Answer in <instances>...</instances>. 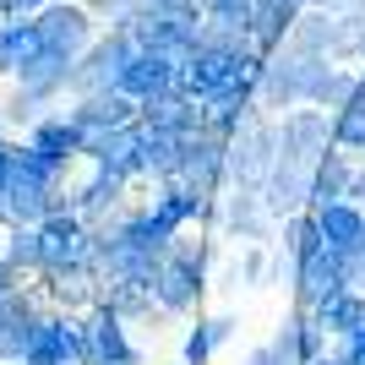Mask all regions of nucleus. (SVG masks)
<instances>
[{"mask_svg": "<svg viewBox=\"0 0 365 365\" xmlns=\"http://www.w3.org/2000/svg\"><path fill=\"white\" fill-rule=\"evenodd\" d=\"M322 71H327V61H317V55H294V49L284 44V55H273V61L262 66V82H257L262 109H300V104H311Z\"/></svg>", "mask_w": 365, "mask_h": 365, "instance_id": "1", "label": "nucleus"}, {"mask_svg": "<svg viewBox=\"0 0 365 365\" xmlns=\"http://www.w3.org/2000/svg\"><path fill=\"white\" fill-rule=\"evenodd\" d=\"M273 164H278V125L262 120V115H245L240 131L229 137V175H235V185L262 191Z\"/></svg>", "mask_w": 365, "mask_h": 365, "instance_id": "2", "label": "nucleus"}, {"mask_svg": "<svg viewBox=\"0 0 365 365\" xmlns=\"http://www.w3.org/2000/svg\"><path fill=\"white\" fill-rule=\"evenodd\" d=\"M327 148H333V120H327V109H317V104L284 109V120H278V153H284V158L317 164Z\"/></svg>", "mask_w": 365, "mask_h": 365, "instance_id": "3", "label": "nucleus"}, {"mask_svg": "<svg viewBox=\"0 0 365 365\" xmlns=\"http://www.w3.org/2000/svg\"><path fill=\"white\" fill-rule=\"evenodd\" d=\"M115 88H120L125 98L148 104V98H158V93L175 88V61L158 55V49H131V61L120 66V82H115Z\"/></svg>", "mask_w": 365, "mask_h": 365, "instance_id": "4", "label": "nucleus"}, {"mask_svg": "<svg viewBox=\"0 0 365 365\" xmlns=\"http://www.w3.org/2000/svg\"><path fill=\"white\" fill-rule=\"evenodd\" d=\"M349 289V251H333V245H322L311 257L300 262V300L317 311L327 294Z\"/></svg>", "mask_w": 365, "mask_h": 365, "instance_id": "5", "label": "nucleus"}, {"mask_svg": "<svg viewBox=\"0 0 365 365\" xmlns=\"http://www.w3.org/2000/svg\"><path fill=\"white\" fill-rule=\"evenodd\" d=\"M153 289H158V305L185 311V305L197 300V289H202V251L197 257H191V251H169L164 267H158V278H153Z\"/></svg>", "mask_w": 365, "mask_h": 365, "instance_id": "6", "label": "nucleus"}, {"mask_svg": "<svg viewBox=\"0 0 365 365\" xmlns=\"http://www.w3.org/2000/svg\"><path fill=\"white\" fill-rule=\"evenodd\" d=\"M38 33H44V44H49V49H61V55H76V49L93 38V11L49 0L44 11H38Z\"/></svg>", "mask_w": 365, "mask_h": 365, "instance_id": "7", "label": "nucleus"}, {"mask_svg": "<svg viewBox=\"0 0 365 365\" xmlns=\"http://www.w3.org/2000/svg\"><path fill=\"white\" fill-rule=\"evenodd\" d=\"M311 169L317 164H300V158H284L278 153L273 175H267V185H262V202H267V213H289V207H300V202H311Z\"/></svg>", "mask_w": 365, "mask_h": 365, "instance_id": "8", "label": "nucleus"}, {"mask_svg": "<svg viewBox=\"0 0 365 365\" xmlns=\"http://www.w3.org/2000/svg\"><path fill=\"white\" fill-rule=\"evenodd\" d=\"M289 49L294 55H317V61H327L333 49H344V16H333V11H300V22H294V33H289Z\"/></svg>", "mask_w": 365, "mask_h": 365, "instance_id": "9", "label": "nucleus"}, {"mask_svg": "<svg viewBox=\"0 0 365 365\" xmlns=\"http://www.w3.org/2000/svg\"><path fill=\"white\" fill-rule=\"evenodd\" d=\"M294 22H300V6H294V0H257V11H251V44H257V55L284 49Z\"/></svg>", "mask_w": 365, "mask_h": 365, "instance_id": "10", "label": "nucleus"}, {"mask_svg": "<svg viewBox=\"0 0 365 365\" xmlns=\"http://www.w3.org/2000/svg\"><path fill=\"white\" fill-rule=\"evenodd\" d=\"M317 213V224H322V240L333 245V251H354V245L365 240V207L360 202H327V207H311Z\"/></svg>", "mask_w": 365, "mask_h": 365, "instance_id": "11", "label": "nucleus"}, {"mask_svg": "<svg viewBox=\"0 0 365 365\" xmlns=\"http://www.w3.org/2000/svg\"><path fill=\"white\" fill-rule=\"evenodd\" d=\"M354 191V169L338 148H327L311 169V207H327V202H344Z\"/></svg>", "mask_w": 365, "mask_h": 365, "instance_id": "12", "label": "nucleus"}, {"mask_svg": "<svg viewBox=\"0 0 365 365\" xmlns=\"http://www.w3.org/2000/svg\"><path fill=\"white\" fill-rule=\"evenodd\" d=\"M224 224L240 235V240H267V224H273V213H267V202H262V191H235L224 207Z\"/></svg>", "mask_w": 365, "mask_h": 365, "instance_id": "13", "label": "nucleus"}, {"mask_svg": "<svg viewBox=\"0 0 365 365\" xmlns=\"http://www.w3.org/2000/svg\"><path fill=\"white\" fill-rule=\"evenodd\" d=\"M317 322L327 327L333 338H349L354 327H365V294L360 289H338L317 305Z\"/></svg>", "mask_w": 365, "mask_h": 365, "instance_id": "14", "label": "nucleus"}, {"mask_svg": "<svg viewBox=\"0 0 365 365\" xmlns=\"http://www.w3.org/2000/svg\"><path fill=\"white\" fill-rule=\"evenodd\" d=\"M88 360H98V365H131V360H137L115 317H104V322H98V327L88 333Z\"/></svg>", "mask_w": 365, "mask_h": 365, "instance_id": "15", "label": "nucleus"}, {"mask_svg": "<svg viewBox=\"0 0 365 365\" xmlns=\"http://www.w3.org/2000/svg\"><path fill=\"white\" fill-rule=\"evenodd\" d=\"M354 93H360V76H354V71H338V66H327V71L317 76V93H311V104H317V109H333V115H338V109L349 104Z\"/></svg>", "mask_w": 365, "mask_h": 365, "instance_id": "16", "label": "nucleus"}, {"mask_svg": "<svg viewBox=\"0 0 365 365\" xmlns=\"http://www.w3.org/2000/svg\"><path fill=\"white\" fill-rule=\"evenodd\" d=\"M322 245H327V240H322L317 213H311V218H294V224H289V251H294V262H305L311 251H322Z\"/></svg>", "mask_w": 365, "mask_h": 365, "instance_id": "17", "label": "nucleus"}, {"mask_svg": "<svg viewBox=\"0 0 365 365\" xmlns=\"http://www.w3.org/2000/svg\"><path fill=\"white\" fill-rule=\"evenodd\" d=\"M251 11H257V0H202V16H218V22H245L251 28Z\"/></svg>", "mask_w": 365, "mask_h": 365, "instance_id": "18", "label": "nucleus"}, {"mask_svg": "<svg viewBox=\"0 0 365 365\" xmlns=\"http://www.w3.org/2000/svg\"><path fill=\"white\" fill-rule=\"evenodd\" d=\"M207 354H213V338H207V327H197V333L185 338V360H191V365H202Z\"/></svg>", "mask_w": 365, "mask_h": 365, "instance_id": "19", "label": "nucleus"}, {"mask_svg": "<svg viewBox=\"0 0 365 365\" xmlns=\"http://www.w3.org/2000/svg\"><path fill=\"white\" fill-rule=\"evenodd\" d=\"M349 289H360V294H365V240L349 251Z\"/></svg>", "mask_w": 365, "mask_h": 365, "instance_id": "20", "label": "nucleus"}, {"mask_svg": "<svg viewBox=\"0 0 365 365\" xmlns=\"http://www.w3.org/2000/svg\"><path fill=\"white\" fill-rule=\"evenodd\" d=\"M240 273H245V284H262V273H267V257H262V251H245Z\"/></svg>", "mask_w": 365, "mask_h": 365, "instance_id": "21", "label": "nucleus"}, {"mask_svg": "<svg viewBox=\"0 0 365 365\" xmlns=\"http://www.w3.org/2000/svg\"><path fill=\"white\" fill-rule=\"evenodd\" d=\"M142 6H153V11H197L202 16V0H142Z\"/></svg>", "mask_w": 365, "mask_h": 365, "instance_id": "22", "label": "nucleus"}, {"mask_svg": "<svg viewBox=\"0 0 365 365\" xmlns=\"http://www.w3.org/2000/svg\"><path fill=\"white\" fill-rule=\"evenodd\" d=\"M311 6H322V11H333V16H349V11H360L365 0H311Z\"/></svg>", "mask_w": 365, "mask_h": 365, "instance_id": "23", "label": "nucleus"}, {"mask_svg": "<svg viewBox=\"0 0 365 365\" xmlns=\"http://www.w3.org/2000/svg\"><path fill=\"white\" fill-rule=\"evenodd\" d=\"M6 11H33V6H49V0H0Z\"/></svg>", "mask_w": 365, "mask_h": 365, "instance_id": "24", "label": "nucleus"}, {"mask_svg": "<svg viewBox=\"0 0 365 365\" xmlns=\"http://www.w3.org/2000/svg\"><path fill=\"white\" fill-rule=\"evenodd\" d=\"M349 197H354V202L365 207V175H354V191H349Z\"/></svg>", "mask_w": 365, "mask_h": 365, "instance_id": "25", "label": "nucleus"}, {"mask_svg": "<svg viewBox=\"0 0 365 365\" xmlns=\"http://www.w3.org/2000/svg\"><path fill=\"white\" fill-rule=\"evenodd\" d=\"M311 365H344V360H338V354H317Z\"/></svg>", "mask_w": 365, "mask_h": 365, "instance_id": "26", "label": "nucleus"}, {"mask_svg": "<svg viewBox=\"0 0 365 365\" xmlns=\"http://www.w3.org/2000/svg\"><path fill=\"white\" fill-rule=\"evenodd\" d=\"M360 365H365V360H360Z\"/></svg>", "mask_w": 365, "mask_h": 365, "instance_id": "27", "label": "nucleus"}]
</instances>
